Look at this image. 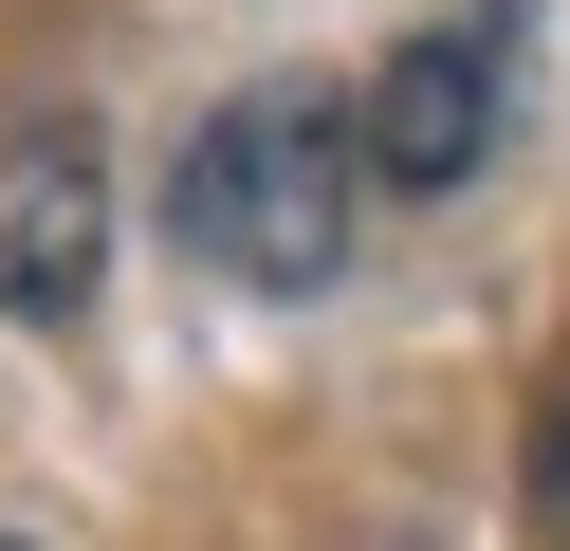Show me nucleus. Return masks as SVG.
I'll return each instance as SVG.
<instances>
[{"label":"nucleus","instance_id":"1","mask_svg":"<svg viewBox=\"0 0 570 551\" xmlns=\"http://www.w3.org/2000/svg\"><path fill=\"white\" fill-rule=\"evenodd\" d=\"M350 220H368V147H350L332 92H222L166 166V239L222 294H332Z\"/></svg>","mask_w":570,"mask_h":551},{"label":"nucleus","instance_id":"2","mask_svg":"<svg viewBox=\"0 0 570 551\" xmlns=\"http://www.w3.org/2000/svg\"><path fill=\"white\" fill-rule=\"evenodd\" d=\"M350 147H368V184H405V203L479 184V147H497V19H442V37H405Z\"/></svg>","mask_w":570,"mask_h":551},{"label":"nucleus","instance_id":"3","mask_svg":"<svg viewBox=\"0 0 570 551\" xmlns=\"http://www.w3.org/2000/svg\"><path fill=\"white\" fill-rule=\"evenodd\" d=\"M92 239H111V184H92L75 129H38L19 166H0V313H19V331H75L92 313Z\"/></svg>","mask_w":570,"mask_h":551},{"label":"nucleus","instance_id":"4","mask_svg":"<svg viewBox=\"0 0 570 551\" xmlns=\"http://www.w3.org/2000/svg\"><path fill=\"white\" fill-rule=\"evenodd\" d=\"M533 533L570 551V404H552V423H533Z\"/></svg>","mask_w":570,"mask_h":551},{"label":"nucleus","instance_id":"5","mask_svg":"<svg viewBox=\"0 0 570 551\" xmlns=\"http://www.w3.org/2000/svg\"><path fill=\"white\" fill-rule=\"evenodd\" d=\"M0 551H38V533H0Z\"/></svg>","mask_w":570,"mask_h":551}]
</instances>
